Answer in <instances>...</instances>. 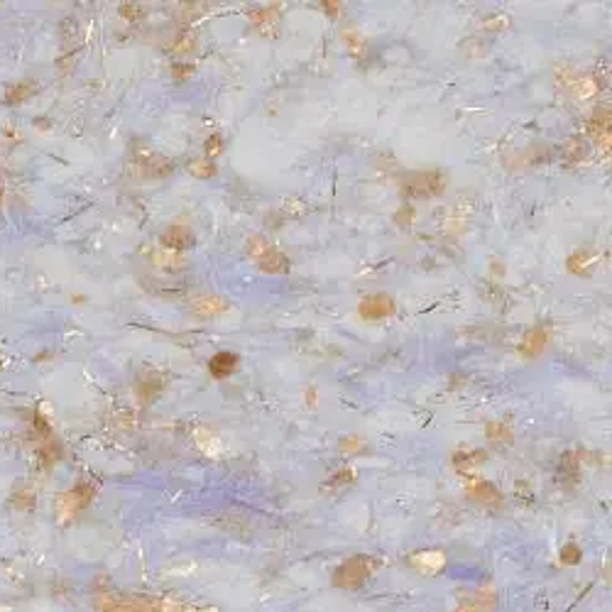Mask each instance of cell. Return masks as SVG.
Instances as JSON below:
<instances>
[]
</instances>
